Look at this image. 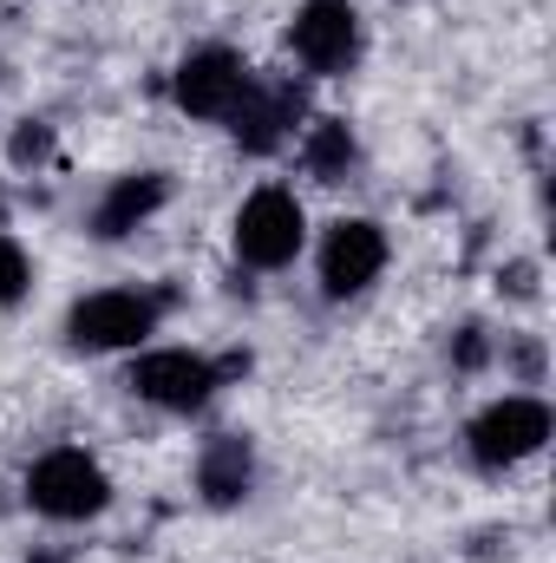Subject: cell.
<instances>
[{"label":"cell","mask_w":556,"mask_h":563,"mask_svg":"<svg viewBox=\"0 0 556 563\" xmlns=\"http://www.w3.org/2000/svg\"><path fill=\"white\" fill-rule=\"evenodd\" d=\"M26 511L46 525H92L112 511V472L86 445H53L26 465Z\"/></svg>","instance_id":"obj_1"},{"label":"cell","mask_w":556,"mask_h":563,"mask_svg":"<svg viewBox=\"0 0 556 563\" xmlns=\"http://www.w3.org/2000/svg\"><path fill=\"white\" fill-rule=\"evenodd\" d=\"M236 367H249V361H210L197 347H138L132 367H125V387H132V400H144V407L190 420V413H203L223 394V380Z\"/></svg>","instance_id":"obj_2"},{"label":"cell","mask_w":556,"mask_h":563,"mask_svg":"<svg viewBox=\"0 0 556 563\" xmlns=\"http://www.w3.org/2000/svg\"><path fill=\"white\" fill-rule=\"evenodd\" d=\"M164 321V295L157 288H92L66 308V347L73 354H138L151 347Z\"/></svg>","instance_id":"obj_3"},{"label":"cell","mask_w":556,"mask_h":563,"mask_svg":"<svg viewBox=\"0 0 556 563\" xmlns=\"http://www.w3.org/2000/svg\"><path fill=\"white\" fill-rule=\"evenodd\" d=\"M230 250H236L243 269H263V276L288 269L308 250V210H301V197L281 190V184L249 190L236 203V217H230Z\"/></svg>","instance_id":"obj_4"},{"label":"cell","mask_w":556,"mask_h":563,"mask_svg":"<svg viewBox=\"0 0 556 563\" xmlns=\"http://www.w3.org/2000/svg\"><path fill=\"white\" fill-rule=\"evenodd\" d=\"M551 426L556 413L544 394H498V400H485L471 413L465 452H471L478 472H511V465H524V459H537L551 445Z\"/></svg>","instance_id":"obj_5"},{"label":"cell","mask_w":556,"mask_h":563,"mask_svg":"<svg viewBox=\"0 0 556 563\" xmlns=\"http://www.w3.org/2000/svg\"><path fill=\"white\" fill-rule=\"evenodd\" d=\"M288 53L314 79H347L367 53V20L354 0H301L288 20Z\"/></svg>","instance_id":"obj_6"},{"label":"cell","mask_w":556,"mask_h":563,"mask_svg":"<svg viewBox=\"0 0 556 563\" xmlns=\"http://www.w3.org/2000/svg\"><path fill=\"white\" fill-rule=\"evenodd\" d=\"M249 79H256V66H249L236 46L203 40V46H190V53L170 66V99H177V112H184V119L223 125V119L236 112V99L249 92Z\"/></svg>","instance_id":"obj_7"},{"label":"cell","mask_w":556,"mask_h":563,"mask_svg":"<svg viewBox=\"0 0 556 563\" xmlns=\"http://www.w3.org/2000/svg\"><path fill=\"white\" fill-rule=\"evenodd\" d=\"M387 256H393V243H387V230H380L374 217H334V223L321 230V250H314L321 295H327V301L367 295L374 282L387 276Z\"/></svg>","instance_id":"obj_8"},{"label":"cell","mask_w":556,"mask_h":563,"mask_svg":"<svg viewBox=\"0 0 556 563\" xmlns=\"http://www.w3.org/2000/svg\"><path fill=\"white\" fill-rule=\"evenodd\" d=\"M301 119H308V92L294 79H281V73H256L249 92L236 99V112L223 119V132L249 157H276L281 144L301 132Z\"/></svg>","instance_id":"obj_9"},{"label":"cell","mask_w":556,"mask_h":563,"mask_svg":"<svg viewBox=\"0 0 556 563\" xmlns=\"http://www.w3.org/2000/svg\"><path fill=\"white\" fill-rule=\"evenodd\" d=\"M164 203H170V177H164V170H125V177H112V184L99 190L86 230H92L99 243H125V236H138Z\"/></svg>","instance_id":"obj_10"},{"label":"cell","mask_w":556,"mask_h":563,"mask_svg":"<svg viewBox=\"0 0 556 563\" xmlns=\"http://www.w3.org/2000/svg\"><path fill=\"white\" fill-rule=\"evenodd\" d=\"M256 492V439L249 432H210L197 445V498L210 511H230Z\"/></svg>","instance_id":"obj_11"},{"label":"cell","mask_w":556,"mask_h":563,"mask_svg":"<svg viewBox=\"0 0 556 563\" xmlns=\"http://www.w3.org/2000/svg\"><path fill=\"white\" fill-rule=\"evenodd\" d=\"M294 151H301V170L314 184H347L360 170V139H354L347 119H308Z\"/></svg>","instance_id":"obj_12"},{"label":"cell","mask_w":556,"mask_h":563,"mask_svg":"<svg viewBox=\"0 0 556 563\" xmlns=\"http://www.w3.org/2000/svg\"><path fill=\"white\" fill-rule=\"evenodd\" d=\"M26 288H33V256L0 230V308H13V301H26Z\"/></svg>","instance_id":"obj_13"},{"label":"cell","mask_w":556,"mask_h":563,"mask_svg":"<svg viewBox=\"0 0 556 563\" xmlns=\"http://www.w3.org/2000/svg\"><path fill=\"white\" fill-rule=\"evenodd\" d=\"M7 157H13L20 170H26V164H46V157H53V125H46V119H20L13 139H7Z\"/></svg>","instance_id":"obj_14"},{"label":"cell","mask_w":556,"mask_h":563,"mask_svg":"<svg viewBox=\"0 0 556 563\" xmlns=\"http://www.w3.org/2000/svg\"><path fill=\"white\" fill-rule=\"evenodd\" d=\"M491 354H498V341H491L478 321H465V328L452 334V367H458V374H478V367H491Z\"/></svg>","instance_id":"obj_15"},{"label":"cell","mask_w":556,"mask_h":563,"mask_svg":"<svg viewBox=\"0 0 556 563\" xmlns=\"http://www.w3.org/2000/svg\"><path fill=\"white\" fill-rule=\"evenodd\" d=\"M504 361H511V367L524 374V387H537V380H544V347H537L531 334H518V341L504 334Z\"/></svg>","instance_id":"obj_16"},{"label":"cell","mask_w":556,"mask_h":563,"mask_svg":"<svg viewBox=\"0 0 556 563\" xmlns=\"http://www.w3.org/2000/svg\"><path fill=\"white\" fill-rule=\"evenodd\" d=\"M504 288H511L518 301H531V295H537V263H511V269H504Z\"/></svg>","instance_id":"obj_17"}]
</instances>
